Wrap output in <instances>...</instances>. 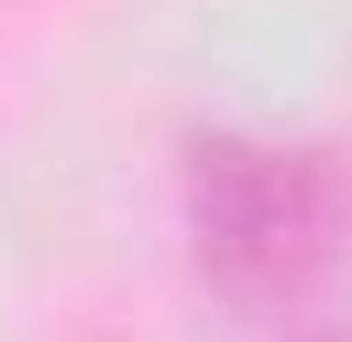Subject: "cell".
Wrapping results in <instances>:
<instances>
[{"mask_svg": "<svg viewBox=\"0 0 352 342\" xmlns=\"http://www.w3.org/2000/svg\"><path fill=\"white\" fill-rule=\"evenodd\" d=\"M352 190L333 152L314 143H257V133H210L190 152V247L200 276L238 304L305 295L343 257Z\"/></svg>", "mask_w": 352, "mask_h": 342, "instance_id": "6da1fadb", "label": "cell"}, {"mask_svg": "<svg viewBox=\"0 0 352 342\" xmlns=\"http://www.w3.org/2000/svg\"><path fill=\"white\" fill-rule=\"evenodd\" d=\"M314 342H352V333H314Z\"/></svg>", "mask_w": 352, "mask_h": 342, "instance_id": "7a4b0ae2", "label": "cell"}]
</instances>
